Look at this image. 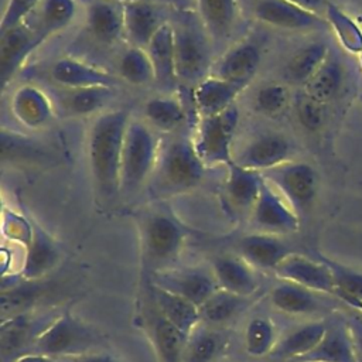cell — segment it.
<instances>
[{
	"label": "cell",
	"mask_w": 362,
	"mask_h": 362,
	"mask_svg": "<svg viewBox=\"0 0 362 362\" xmlns=\"http://www.w3.org/2000/svg\"><path fill=\"white\" fill-rule=\"evenodd\" d=\"M129 122L127 110L115 109L99 113L90 124L88 163L95 184L105 194L120 191L122 150Z\"/></svg>",
	"instance_id": "6da1fadb"
},
{
	"label": "cell",
	"mask_w": 362,
	"mask_h": 362,
	"mask_svg": "<svg viewBox=\"0 0 362 362\" xmlns=\"http://www.w3.org/2000/svg\"><path fill=\"white\" fill-rule=\"evenodd\" d=\"M192 140L174 137L161 144L156 168L150 178L153 189L161 195H173L195 188L205 173Z\"/></svg>",
	"instance_id": "7a4b0ae2"
},
{
	"label": "cell",
	"mask_w": 362,
	"mask_h": 362,
	"mask_svg": "<svg viewBox=\"0 0 362 362\" xmlns=\"http://www.w3.org/2000/svg\"><path fill=\"white\" fill-rule=\"evenodd\" d=\"M161 141L151 126L140 120L127 124L120 163V191L133 192L153 175Z\"/></svg>",
	"instance_id": "3957f363"
},
{
	"label": "cell",
	"mask_w": 362,
	"mask_h": 362,
	"mask_svg": "<svg viewBox=\"0 0 362 362\" xmlns=\"http://www.w3.org/2000/svg\"><path fill=\"white\" fill-rule=\"evenodd\" d=\"M98 342L99 337L93 328L72 314L64 313L40 331L34 339L33 352L52 358H74L92 352Z\"/></svg>",
	"instance_id": "277c9868"
},
{
	"label": "cell",
	"mask_w": 362,
	"mask_h": 362,
	"mask_svg": "<svg viewBox=\"0 0 362 362\" xmlns=\"http://www.w3.org/2000/svg\"><path fill=\"white\" fill-rule=\"evenodd\" d=\"M238 123L239 110L236 105L222 113L199 117L192 143L206 167H228L233 163L232 141Z\"/></svg>",
	"instance_id": "5b68a950"
},
{
	"label": "cell",
	"mask_w": 362,
	"mask_h": 362,
	"mask_svg": "<svg viewBox=\"0 0 362 362\" xmlns=\"http://www.w3.org/2000/svg\"><path fill=\"white\" fill-rule=\"evenodd\" d=\"M262 174L298 215L307 212L314 204L318 189V177L308 163L288 160Z\"/></svg>",
	"instance_id": "8992f818"
},
{
	"label": "cell",
	"mask_w": 362,
	"mask_h": 362,
	"mask_svg": "<svg viewBox=\"0 0 362 362\" xmlns=\"http://www.w3.org/2000/svg\"><path fill=\"white\" fill-rule=\"evenodd\" d=\"M174 44L177 79L195 85L205 79L211 54L202 33L188 23L174 25Z\"/></svg>",
	"instance_id": "52a82bcc"
},
{
	"label": "cell",
	"mask_w": 362,
	"mask_h": 362,
	"mask_svg": "<svg viewBox=\"0 0 362 362\" xmlns=\"http://www.w3.org/2000/svg\"><path fill=\"white\" fill-rule=\"evenodd\" d=\"M141 242L144 253L151 262H173L184 247L185 232L171 216L153 214L141 226Z\"/></svg>",
	"instance_id": "ba28073f"
},
{
	"label": "cell",
	"mask_w": 362,
	"mask_h": 362,
	"mask_svg": "<svg viewBox=\"0 0 362 362\" xmlns=\"http://www.w3.org/2000/svg\"><path fill=\"white\" fill-rule=\"evenodd\" d=\"M250 219L259 232L272 235L291 233L300 228V215L266 180L250 212Z\"/></svg>",
	"instance_id": "9c48e42d"
},
{
	"label": "cell",
	"mask_w": 362,
	"mask_h": 362,
	"mask_svg": "<svg viewBox=\"0 0 362 362\" xmlns=\"http://www.w3.org/2000/svg\"><path fill=\"white\" fill-rule=\"evenodd\" d=\"M255 17L270 27L290 31H311L329 28L325 17L304 10L288 0H257Z\"/></svg>",
	"instance_id": "30bf717a"
},
{
	"label": "cell",
	"mask_w": 362,
	"mask_h": 362,
	"mask_svg": "<svg viewBox=\"0 0 362 362\" xmlns=\"http://www.w3.org/2000/svg\"><path fill=\"white\" fill-rule=\"evenodd\" d=\"M280 280L305 287L314 293L335 296L332 273L327 263L308 259L303 255L290 253L274 270Z\"/></svg>",
	"instance_id": "8fae6325"
},
{
	"label": "cell",
	"mask_w": 362,
	"mask_h": 362,
	"mask_svg": "<svg viewBox=\"0 0 362 362\" xmlns=\"http://www.w3.org/2000/svg\"><path fill=\"white\" fill-rule=\"evenodd\" d=\"M38 28L31 30L24 24L1 31L0 40V85L6 88L7 82L17 74L28 55L44 41Z\"/></svg>",
	"instance_id": "7c38bea8"
},
{
	"label": "cell",
	"mask_w": 362,
	"mask_h": 362,
	"mask_svg": "<svg viewBox=\"0 0 362 362\" xmlns=\"http://www.w3.org/2000/svg\"><path fill=\"white\" fill-rule=\"evenodd\" d=\"M153 284L184 297L198 307H201L209 296L219 288L214 274L211 276L199 269L160 272L156 274Z\"/></svg>",
	"instance_id": "4fadbf2b"
},
{
	"label": "cell",
	"mask_w": 362,
	"mask_h": 362,
	"mask_svg": "<svg viewBox=\"0 0 362 362\" xmlns=\"http://www.w3.org/2000/svg\"><path fill=\"white\" fill-rule=\"evenodd\" d=\"M291 144L277 133L262 134L245 146L235 157L233 163L264 173L290 160Z\"/></svg>",
	"instance_id": "5bb4252c"
},
{
	"label": "cell",
	"mask_w": 362,
	"mask_h": 362,
	"mask_svg": "<svg viewBox=\"0 0 362 362\" xmlns=\"http://www.w3.org/2000/svg\"><path fill=\"white\" fill-rule=\"evenodd\" d=\"M124 38L132 47L146 48L165 23L158 7L148 0H123Z\"/></svg>",
	"instance_id": "9a60e30c"
},
{
	"label": "cell",
	"mask_w": 362,
	"mask_h": 362,
	"mask_svg": "<svg viewBox=\"0 0 362 362\" xmlns=\"http://www.w3.org/2000/svg\"><path fill=\"white\" fill-rule=\"evenodd\" d=\"M59 260V249L55 240L38 225L33 223L30 242L24 247V259L20 277L30 281H40Z\"/></svg>",
	"instance_id": "2e32d148"
},
{
	"label": "cell",
	"mask_w": 362,
	"mask_h": 362,
	"mask_svg": "<svg viewBox=\"0 0 362 362\" xmlns=\"http://www.w3.org/2000/svg\"><path fill=\"white\" fill-rule=\"evenodd\" d=\"M51 75L58 85L66 89L93 86L112 88L116 83L115 76L110 75L107 71L72 57L59 58L52 65Z\"/></svg>",
	"instance_id": "e0dca14e"
},
{
	"label": "cell",
	"mask_w": 362,
	"mask_h": 362,
	"mask_svg": "<svg viewBox=\"0 0 362 362\" xmlns=\"http://www.w3.org/2000/svg\"><path fill=\"white\" fill-rule=\"evenodd\" d=\"M13 116L28 129H41L54 117L52 103L40 88L23 85L17 88L10 100Z\"/></svg>",
	"instance_id": "ac0fdd59"
},
{
	"label": "cell",
	"mask_w": 362,
	"mask_h": 362,
	"mask_svg": "<svg viewBox=\"0 0 362 362\" xmlns=\"http://www.w3.org/2000/svg\"><path fill=\"white\" fill-rule=\"evenodd\" d=\"M90 34L103 44H115L124 37L123 0H90L86 6Z\"/></svg>",
	"instance_id": "d6986e66"
},
{
	"label": "cell",
	"mask_w": 362,
	"mask_h": 362,
	"mask_svg": "<svg viewBox=\"0 0 362 362\" xmlns=\"http://www.w3.org/2000/svg\"><path fill=\"white\" fill-rule=\"evenodd\" d=\"M245 88L218 76H206L194 86L192 102L199 117L214 116L233 106L238 95Z\"/></svg>",
	"instance_id": "ffe728a7"
},
{
	"label": "cell",
	"mask_w": 362,
	"mask_h": 362,
	"mask_svg": "<svg viewBox=\"0 0 362 362\" xmlns=\"http://www.w3.org/2000/svg\"><path fill=\"white\" fill-rule=\"evenodd\" d=\"M240 257L252 267L260 270H276L281 260L291 252L279 235L255 232L246 235L239 242Z\"/></svg>",
	"instance_id": "44dd1931"
},
{
	"label": "cell",
	"mask_w": 362,
	"mask_h": 362,
	"mask_svg": "<svg viewBox=\"0 0 362 362\" xmlns=\"http://www.w3.org/2000/svg\"><path fill=\"white\" fill-rule=\"evenodd\" d=\"M151 294L157 304L158 314L180 329L185 337H189L199 327L202 320L198 305L156 284H151Z\"/></svg>",
	"instance_id": "7402d4cb"
},
{
	"label": "cell",
	"mask_w": 362,
	"mask_h": 362,
	"mask_svg": "<svg viewBox=\"0 0 362 362\" xmlns=\"http://www.w3.org/2000/svg\"><path fill=\"white\" fill-rule=\"evenodd\" d=\"M226 170L228 175L225 181V192L229 202L238 211L247 212L250 215L264 182L263 174L260 171L242 167L236 163H230Z\"/></svg>",
	"instance_id": "603a6c76"
},
{
	"label": "cell",
	"mask_w": 362,
	"mask_h": 362,
	"mask_svg": "<svg viewBox=\"0 0 362 362\" xmlns=\"http://www.w3.org/2000/svg\"><path fill=\"white\" fill-rule=\"evenodd\" d=\"M260 49L252 42H240L232 47L216 66L218 78L246 86L260 66Z\"/></svg>",
	"instance_id": "cb8c5ba5"
},
{
	"label": "cell",
	"mask_w": 362,
	"mask_h": 362,
	"mask_svg": "<svg viewBox=\"0 0 362 362\" xmlns=\"http://www.w3.org/2000/svg\"><path fill=\"white\" fill-rule=\"evenodd\" d=\"M212 269L218 287L222 290L242 297H249L257 290L256 273L253 267L242 257H216Z\"/></svg>",
	"instance_id": "d4e9b609"
},
{
	"label": "cell",
	"mask_w": 362,
	"mask_h": 362,
	"mask_svg": "<svg viewBox=\"0 0 362 362\" xmlns=\"http://www.w3.org/2000/svg\"><path fill=\"white\" fill-rule=\"evenodd\" d=\"M294 362H356L348 324L327 325V331L318 345Z\"/></svg>",
	"instance_id": "484cf974"
},
{
	"label": "cell",
	"mask_w": 362,
	"mask_h": 362,
	"mask_svg": "<svg viewBox=\"0 0 362 362\" xmlns=\"http://www.w3.org/2000/svg\"><path fill=\"white\" fill-rule=\"evenodd\" d=\"M146 51L153 64L156 81L164 85L174 82L177 79L174 25L165 21L154 34Z\"/></svg>",
	"instance_id": "4316f807"
},
{
	"label": "cell",
	"mask_w": 362,
	"mask_h": 362,
	"mask_svg": "<svg viewBox=\"0 0 362 362\" xmlns=\"http://www.w3.org/2000/svg\"><path fill=\"white\" fill-rule=\"evenodd\" d=\"M327 331L324 321L305 322L286 334L272 351L273 356L296 361L313 351Z\"/></svg>",
	"instance_id": "83f0119b"
},
{
	"label": "cell",
	"mask_w": 362,
	"mask_h": 362,
	"mask_svg": "<svg viewBox=\"0 0 362 362\" xmlns=\"http://www.w3.org/2000/svg\"><path fill=\"white\" fill-rule=\"evenodd\" d=\"M34 322L30 320L27 313L3 320L0 328V348H1V358L4 362H13L18 358L21 351L31 342L34 344L35 337L40 331H34Z\"/></svg>",
	"instance_id": "f1b7e54d"
},
{
	"label": "cell",
	"mask_w": 362,
	"mask_h": 362,
	"mask_svg": "<svg viewBox=\"0 0 362 362\" xmlns=\"http://www.w3.org/2000/svg\"><path fill=\"white\" fill-rule=\"evenodd\" d=\"M270 300L274 308L293 315L311 314L320 307L314 291L284 280L273 287Z\"/></svg>",
	"instance_id": "f546056e"
},
{
	"label": "cell",
	"mask_w": 362,
	"mask_h": 362,
	"mask_svg": "<svg viewBox=\"0 0 362 362\" xmlns=\"http://www.w3.org/2000/svg\"><path fill=\"white\" fill-rule=\"evenodd\" d=\"M205 30L215 38L226 37L238 20V0H197Z\"/></svg>",
	"instance_id": "4dcf8cb0"
},
{
	"label": "cell",
	"mask_w": 362,
	"mask_h": 362,
	"mask_svg": "<svg viewBox=\"0 0 362 362\" xmlns=\"http://www.w3.org/2000/svg\"><path fill=\"white\" fill-rule=\"evenodd\" d=\"M144 116L151 127L161 132H175L185 122V107L178 98L156 96L146 102Z\"/></svg>",
	"instance_id": "1f68e13d"
},
{
	"label": "cell",
	"mask_w": 362,
	"mask_h": 362,
	"mask_svg": "<svg viewBox=\"0 0 362 362\" xmlns=\"http://www.w3.org/2000/svg\"><path fill=\"white\" fill-rule=\"evenodd\" d=\"M44 288L38 281L21 279L10 286L1 287L0 294V314L1 321L24 314L38 300Z\"/></svg>",
	"instance_id": "d6a6232c"
},
{
	"label": "cell",
	"mask_w": 362,
	"mask_h": 362,
	"mask_svg": "<svg viewBox=\"0 0 362 362\" xmlns=\"http://www.w3.org/2000/svg\"><path fill=\"white\" fill-rule=\"evenodd\" d=\"M328 55L329 49L324 42L308 44L290 57L286 64V75L290 81L305 85Z\"/></svg>",
	"instance_id": "836d02e7"
},
{
	"label": "cell",
	"mask_w": 362,
	"mask_h": 362,
	"mask_svg": "<svg viewBox=\"0 0 362 362\" xmlns=\"http://www.w3.org/2000/svg\"><path fill=\"white\" fill-rule=\"evenodd\" d=\"M342 66L329 52L320 69L305 83V95L320 103H325L338 93L342 85Z\"/></svg>",
	"instance_id": "e575fe53"
},
{
	"label": "cell",
	"mask_w": 362,
	"mask_h": 362,
	"mask_svg": "<svg viewBox=\"0 0 362 362\" xmlns=\"http://www.w3.org/2000/svg\"><path fill=\"white\" fill-rule=\"evenodd\" d=\"M324 13L329 28L334 31L342 48L352 54H361L362 28L358 25V23L335 3L328 1Z\"/></svg>",
	"instance_id": "d590c367"
},
{
	"label": "cell",
	"mask_w": 362,
	"mask_h": 362,
	"mask_svg": "<svg viewBox=\"0 0 362 362\" xmlns=\"http://www.w3.org/2000/svg\"><path fill=\"white\" fill-rule=\"evenodd\" d=\"M76 14L75 0H42L40 4L38 31L48 38L65 30Z\"/></svg>",
	"instance_id": "8d00e7d4"
},
{
	"label": "cell",
	"mask_w": 362,
	"mask_h": 362,
	"mask_svg": "<svg viewBox=\"0 0 362 362\" xmlns=\"http://www.w3.org/2000/svg\"><path fill=\"white\" fill-rule=\"evenodd\" d=\"M153 339L163 362H182L188 337L160 314L153 325Z\"/></svg>",
	"instance_id": "74e56055"
},
{
	"label": "cell",
	"mask_w": 362,
	"mask_h": 362,
	"mask_svg": "<svg viewBox=\"0 0 362 362\" xmlns=\"http://www.w3.org/2000/svg\"><path fill=\"white\" fill-rule=\"evenodd\" d=\"M120 76L136 86L147 85L156 81V74L146 48L130 47L119 61Z\"/></svg>",
	"instance_id": "f35d334b"
},
{
	"label": "cell",
	"mask_w": 362,
	"mask_h": 362,
	"mask_svg": "<svg viewBox=\"0 0 362 362\" xmlns=\"http://www.w3.org/2000/svg\"><path fill=\"white\" fill-rule=\"evenodd\" d=\"M246 300L247 297H242L226 290L218 288L199 307L201 320L211 324L223 322L232 318L236 313H239L243 308Z\"/></svg>",
	"instance_id": "ab89813d"
},
{
	"label": "cell",
	"mask_w": 362,
	"mask_h": 362,
	"mask_svg": "<svg viewBox=\"0 0 362 362\" xmlns=\"http://www.w3.org/2000/svg\"><path fill=\"white\" fill-rule=\"evenodd\" d=\"M112 95V88L105 86L66 89L64 106L74 115H90L103 107Z\"/></svg>",
	"instance_id": "60d3db41"
},
{
	"label": "cell",
	"mask_w": 362,
	"mask_h": 362,
	"mask_svg": "<svg viewBox=\"0 0 362 362\" xmlns=\"http://www.w3.org/2000/svg\"><path fill=\"white\" fill-rule=\"evenodd\" d=\"M320 259L328 264L332 273L335 296L342 298L346 304H351L352 301H362V273L328 257L320 256Z\"/></svg>",
	"instance_id": "b9f144b4"
},
{
	"label": "cell",
	"mask_w": 362,
	"mask_h": 362,
	"mask_svg": "<svg viewBox=\"0 0 362 362\" xmlns=\"http://www.w3.org/2000/svg\"><path fill=\"white\" fill-rule=\"evenodd\" d=\"M276 344V329L272 321L263 317H256L249 321L245 331V348L249 355L264 356L272 354Z\"/></svg>",
	"instance_id": "7bdbcfd3"
},
{
	"label": "cell",
	"mask_w": 362,
	"mask_h": 362,
	"mask_svg": "<svg viewBox=\"0 0 362 362\" xmlns=\"http://www.w3.org/2000/svg\"><path fill=\"white\" fill-rule=\"evenodd\" d=\"M219 337L199 327L188 337L182 362H211L219 352Z\"/></svg>",
	"instance_id": "ee69618b"
},
{
	"label": "cell",
	"mask_w": 362,
	"mask_h": 362,
	"mask_svg": "<svg viewBox=\"0 0 362 362\" xmlns=\"http://www.w3.org/2000/svg\"><path fill=\"white\" fill-rule=\"evenodd\" d=\"M288 89L281 83L263 85L255 96V107L267 116H276L281 113L288 103Z\"/></svg>",
	"instance_id": "f6af8a7d"
},
{
	"label": "cell",
	"mask_w": 362,
	"mask_h": 362,
	"mask_svg": "<svg viewBox=\"0 0 362 362\" xmlns=\"http://www.w3.org/2000/svg\"><path fill=\"white\" fill-rule=\"evenodd\" d=\"M42 0H7L1 21L0 31H6L24 24V20L33 13V10L41 4Z\"/></svg>",
	"instance_id": "bcb514c9"
},
{
	"label": "cell",
	"mask_w": 362,
	"mask_h": 362,
	"mask_svg": "<svg viewBox=\"0 0 362 362\" xmlns=\"http://www.w3.org/2000/svg\"><path fill=\"white\" fill-rule=\"evenodd\" d=\"M324 103H320L317 100H314L313 98H310L308 95H305L297 105V116L300 123L311 130L315 132L318 130L322 123H324Z\"/></svg>",
	"instance_id": "7dc6e473"
},
{
	"label": "cell",
	"mask_w": 362,
	"mask_h": 362,
	"mask_svg": "<svg viewBox=\"0 0 362 362\" xmlns=\"http://www.w3.org/2000/svg\"><path fill=\"white\" fill-rule=\"evenodd\" d=\"M349 332L354 342V351L356 362H362V318H352L348 322Z\"/></svg>",
	"instance_id": "c3c4849f"
},
{
	"label": "cell",
	"mask_w": 362,
	"mask_h": 362,
	"mask_svg": "<svg viewBox=\"0 0 362 362\" xmlns=\"http://www.w3.org/2000/svg\"><path fill=\"white\" fill-rule=\"evenodd\" d=\"M71 362H117L112 355L103 352H88L71 358Z\"/></svg>",
	"instance_id": "681fc988"
},
{
	"label": "cell",
	"mask_w": 362,
	"mask_h": 362,
	"mask_svg": "<svg viewBox=\"0 0 362 362\" xmlns=\"http://www.w3.org/2000/svg\"><path fill=\"white\" fill-rule=\"evenodd\" d=\"M288 1L315 14H320V10H325V6L328 3L327 0H288Z\"/></svg>",
	"instance_id": "f907efd6"
},
{
	"label": "cell",
	"mask_w": 362,
	"mask_h": 362,
	"mask_svg": "<svg viewBox=\"0 0 362 362\" xmlns=\"http://www.w3.org/2000/svg\"><path fill=\"white\" fill-rule=\"evenodd\" d=\"M13 362H57L52 356L35 354V352H25L16 358Z\"/></svg>",
	"instance_id": "816d5d0a"
},
{
	"label": "cell",
	"mask_w": 362,
	"mask_h": 362,
	"mask_svg": "<svg viewBox=\"0 0 362 362\" xmlns=\"http://www.w3.org/2000/svg\"><path fill=\"white\" fill-rule=\"evenodd\" d=\"M359 61H361V65H362V52L359 54Z\"/></svg>",
	"instance_id": "f5cc1de1"
}]
</instances>
